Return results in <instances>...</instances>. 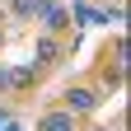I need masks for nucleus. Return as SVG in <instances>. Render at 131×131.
<instances>
[{
  "mask_svg": "<svg viewBox=\"0 0 131 131\" xmlns=\"http://www.w3.org/2000/svg\"><path fill=\"white\" fill-rule=\"evenodd\" d=\"M66 103H70L75 112H89V108H94V94H84V89H70V94H66Z\"/></svg>",
  "mask_w": 131,
  "mask_h": 131,
  "instance_id": "obj_1",
  "label": "nucleus"
},
{
  "mask_svg": "<svg viewBox=\"0 0 131 131\" xmlns=\"http://www.w3.org/2000/svg\"><path fill=\"white\" fill-rule=\"evenodd\" d=\"M42 131H75V126H70V117H61V112H52V117L42 122Z\"/></svg>",
  "mask_w": 131,
  "mask_h": 131,
  "instance_id": "obj_2",
  "label": "nucleus"
},
{
  "mask_svg": "<svg viewBox=\"0 0 131 131\" xmlns=\"http://www.w3.org/2000/svg\"><path fill=\"white\" fill-rule=\"evenodd\" d=\"M38 9H42V19H47V24H61V19H66V14H61V5H52V0H42Z\"/></svg>",
  "mask_w": 131,
  "mask_h": 131,
  "instance_id": "obj_3",
  "label": "nucleus"
}]
</instances>
